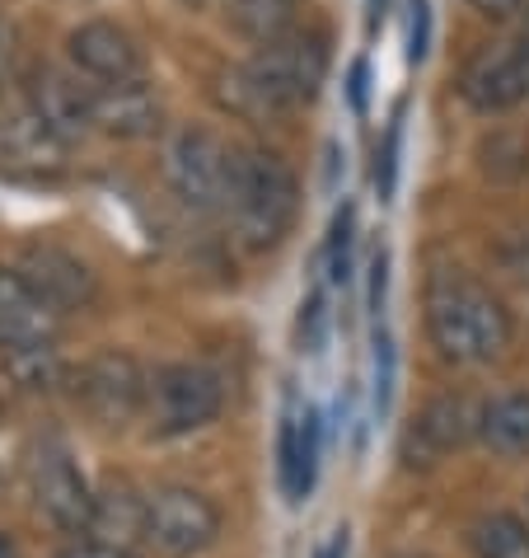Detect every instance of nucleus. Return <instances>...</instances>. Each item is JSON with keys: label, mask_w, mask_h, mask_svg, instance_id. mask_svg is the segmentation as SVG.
Masks as SVG:
<instances>
[{"label": "nucleus", "mask_w": 529, "mask_h": 558, "mask_svg": "<svg viewBox=\"0 0 529 558\" xmlns=\"http://www.w3.org/2000/svg\"><path fill=\"white\" fill-rule=\"evenodd\" d=\"M478 432V413L464 395H441L431 399V404L417 413V423L408 427V437H403V460L408 464H441L450 451H459L464 441H469Z\"/></svg>", "instance_id": "obj_14"}, {"label": "nucleus", "mask_w": 529, "mask_h": 558, "mask_svg": "<svg viewBox=\"0 0 529 558\" xmlns=\"http://www.w3.org/2000/svg\"><path fill=\"white\" fill-rule=\"evenodd\" d=\"M75 558H136L132 549H108V545H95V549H81Z\"/></svg>", "instance_id": "obj_30"}, {"label": "nucleus", "mask_w": 529, "mask_h": 558, "mask_svg": "<svg viewBox=\"0 0 529 558\" xmlns=\"http://www.w3.org/2000/svg\"><path fill=\"white\" fill-rule=\"evenodd\" d=\"M394 390H398V352L389 329H376V413L380 417L394 409Z\"/></svg>", "instance_id": "obj_22"}, {"label": "nucleus", "mask_w": 529, "mask_h": 558, "mask_svg": "<svg viewBox=\"0 0 529 558\" xmlns=\"http://www.w3.org/2000/svg\"><path fill=\"white\" fill-rule=\"evenodd\" d=\"M398 155H403V108H394V118H389V128H384V142L376 150V189L384 203L398 189Z\"/></svg>", "instance_id": "obj_21"}, {"label": "nucleus", "mask_w": 529, "mask_h": 558, "mask_svg": "<svg viewBox=\"0 0 529 558\" xmlns=\"http://www.w3.org/2000/svg\"><path fill=\"white\" fill-rule=\"evenodd\" d=\"M464 5H473L482 14H520L529 10V0H464Z\"/></svg>", "instance_id": "obj_28"}, {"label": "nucleus", "mask_w": 529, "mask_h": 558, "mask_svg": "<svg viewBox=\"0 0 529 558\" xmlns=\"http://www.w3.org/2000/svg\"><path fill=\"white\" fill-rule=\"evenodd\" d=\"M225 10H230V24L244 38H254L258 48L295 28V0H225Z\"/></svg>", "instance_id": "obj_19"}, {"label": "nucleus", "mask_w": 529, "mask_h": 558, "mask_svg": "<svg viewBox=\"0 0 529 558\" xmlns=\"http://www.w3.org/2000/svg\"><path fill=\"white\" fill-rule=\"evenodd\" d=\"M366 81H370V66L366 61H356L352 66V108L356 113H366Z\"/></svg>", "instance_id": "obj_29"}, {"label": "nucleus", "mask_w": 529, "mask_h": 558, "mask_svg": "<svg viewBox=\"0 0 529 558\" xmlns=\"http://www.w3.org/2000/svg\"><path fill=\"white\" fill-rule=\"evenodd\" d=\"M10 75H14V34L10 24H0V89L10 85Z\"/></svg>", "instance_id": "obj_27"}, {"label": "nucleus", "mask_w": 529, "mask_h": 558, "mask_svg": "<svg viewBox=\"0 0 529 558\" xmlns=\"http://www.w3.org/2000/svg\"><path fill=\"white\" fill-rule=\"evenodd\" d=\"M459 99L478 113H506L529 99V20L520 34L488 43L469 57V66L459 71Z\"/></svg>", "instance_id": "obj_8"}, {"label": "nucleus", "mask_w": 529, "mask_h": 558, "mask_svg": "<svg viewBox=\"0 0 529 558\" xmlns=\"http://www.w3.org/2000/svg\"><path fill=\"white\" fill-rule=\"evenodd\" d=\"M66 61L89 85H118V81H142L146 75L142 43L113 20H89L81 28H71Z\"/></svg>", "instance_id": "obj_10"}, {"label": "nucleus", "mask_w": 529, "mask_h": 558, "mask_svg": "<svg viewBox=\"0 0 529 558\" xmlns=\"http://www.w3.org/2000/svg\"><path fill=\"white\" fill-rule=\"evenodd\" d=\"M225 390L221 376L197 362H169L150 376L146 390V417L155 437H188V432H201L221 417Z\"/></svg>", "instance_id": "obj_5"}, {"label": "nucleus", "mask_w": 529, "mask_h": 558, "mask_svg": "<svg viewBox=\"0 0 529 558\" xmlns=\"http://www.w3.org/2000/svg\"><path fill=\"white\" fill-rule=\"evenodd\" d=\"M57 324H61V315L20 272L0 268V362L57 348Z\"/></svg>", "instance_id": "obj_12"}, {"label": "nucleus", "mask_w": 529, "mask_h": 558, "mask_svg": "<svg viewBox=\"0 0 529 558\" xmlns=\"http://www.w3.org/2000/svg\"><path fill=\"white\" fill-rule=\"evenodd\" d=\"M478 437L496 456H529V395L510 390L496 395L478 413Z\"/></svg>", "instance_id": "obj_18"}, {"label": "nucleus", "mask_w": 529, "mask_h": 558, "mask_svg": "<svg viewBox=\"0 0 529 558\" xmlns=\"http://www.w3.org/2000/svg\"><path fill=\"white\" fill-rule=\"evenodd\" d=\"M221 535V511L207 493L188 484H164L146 493V545L160 549L164 558H193L216 545Z\"/></svg>", "instance_id": "obj_7"}, {"label": "nucleus", "mask_w": 529, "mask_h": 558, "mask_svg": "<svg viewBox=\"0 0 529 558\" xmlns=\"http://www.w3.org/2000/svg\"><path fill=\"white\" fill-rule=\"evenodd\" d=\"M146 390H150V376L136 366V356L118 348L89 356L81 366V376H75V399L103 427H122L136 413H146Z\"/></svg>", "instance_id": "obj_9"}, {"label": "nucleus", "mask_w": 529, "mask_h": 558, "mask_svg": "<svg viewBox=\"0 0 529 558\" xmlns=\"http://www.w3.org/2000/svg\"><path fill=\"white\" fill-rule=\"evenodd\" d=\"M384 287H389V254L376 250V258H370V315L384 310Z\"/></svg>", "instance_id": "obj_26"}, {"label": "nucleus", "mask_w": 529, "mask_h": 558, "mask_svg": "<svg viewBox=\"0 0 529 558\" xmlns=\"http://www.w3.org/2000/svg\"><path fill=\"white\" fill-rule=\"evenodd\" d=\"M14 272H20L24 282L57 310V315L89 310V305H95V296H99L95 268H89L81 254L61 250V244H48V240L24 244V258H20V268H14Z\"/></svg>", "instance_id": "obj_11"}, {"label": "nucleus", "mask_w": 529, "mask_h": 558, "mask_svg": "<svg viewBox=\"0 0 529 558\" xmlns=\"http://www.w3.org/2000/svg\"><path fill=\"white\" fill-rule=\"evenodd\" d=\"M427 333L431 348L455 366H482L510 343L506 305L459 263H435L427 277Z\"/></svg>", "instance_id": "obj_2"}, {"label": "nucleus", "mask_w": 529, "mask_h": 558, "mask_svg": "<svg viewBox=\"0 0 529 558\" xmlns=\"http://www.w3.org/2000/svg\"><path fill=\"white\" fill-rule=\"evenodd\" d=\"M352 230H356V207L342 203V211L333 216V235H329V277L333 282H347L352 277Z\"/></svg>", "instance_id": "obj_23"}, {"label": "nucleus", "mask_w": 529, "mask_h": 558, "mask_svg": "<svg viewBox=\"0 0 529 558\" xmlns=\"http://www.w3.org/2000/svg\"><path fill=\"white\" fill-rule=\"evenodd\" d=\"M0 558H20V549H14L10 535H0Z\"/></svg>", "instance_id": "obj_32"}, {"label": "nucleus", "mask_w": 529, "mask_h": 558, "mask_svg": "<svg viewBox=\"0 0 529 558\" xmlns=\"http://www.w3.org/2000/svg\"><path fill=\"white\" fill-rule=\"evenodd\" d=\"M66 150L71 146L52 128H42L28 108L0 122V169L14 179H57L66 169Z\"/></svg>", "instance_id": "obj_17"}, {"label": "nucleus", "mask_w": 529, "mask_h": 558, "mask_svg": "<svg viewBox=\"0 0 529 558\" xmlns=\"http://www.w3.org/2000/svg\"><path fill=\"white\" fill-rule=\"evenodd\" d=\"M89 113H95V132L136 142V136H150L155 128H160L164 104H160V89L142 75V81L89 85Z\"/></svg>", "instance_id": "obj_15"}, {"label": "nucleus", "mask_w": 529, "mask_h": 558, "mask_svg": "<svg viewBox=\"0 0 529 558\" xmlns=\"http://www.w3.org/2000/svg\"><path fill=\"white\" fill-rule=\"evenodd\" d=\"M28 113L42 128H52L61 142H81L85 132H95V113H89V81H81L75 71L42 66L28 81Z\"/></svg>", "instance_id": "obj_13"}, {"label": "nucleus", "mask_w": 529, "mask_h": 558, "mask_svg": "<svg viewBox=\"0 0 529 558\" xmlns=\"http://www.w3.org/2000/svg\"><path fill=\"white\" fill-rule=\"evenodd\" d=\"M323 81H329V38L319 28H291L254 48L248 61L221 71L216 99L244 122H276L315 104Z\"/></svg>", "instance_id": "obj_1"}, {"label": "nucleus", "mask_w": 529, "mask_h": 558, "mask_svg": "<svg viewBox=\"0 0 529 558\" xmlns=\"http://www.w3.org/2000/svg\"><path fill=\"white\" fill-rule=\"evenodd\" d=\"M24 474H28V493H34L42 517L71 535H89V525H95V488L75 470L66 446L57 437H38L24 456Z\"/></svg>", "instance_id": "obj_6"}, {"label": "nucleus", "mask_w": 529, "mask_h": 558, "mask_svg": "<svg viewBox=\"0 0 529 558\" xmlns=\"http://www.w3.org/2000/svg\"><path fill=\"white\" fill-rule=\"evenodd\" d=\"M183 5H193V10H201V5H216V0H183Z\"/></svg>", "instance_id": "obj_33"}, {"label": "nucleus", "mask_w": 529, "mask_h": 558, "mask_svg": "<svg viewBox=\"0 0 529 558\" xmlns=\"http://www.w3.org/2000/svg\"><path fill=\"white\" fill-rule=\"evenodd\" d=\"M473 554L478 558H529V525L510 511H488L473 525Z\"/></svg>", "instance_id": "obj_20"}, {"label": "nucleus", "mask_w": 529, "mask_h": 558, "mask_svg": "<svg viewBox=\"0 0 529 558\" xmlns=\"http://www.w3.org/2000/svg\"><path fill=\"white\" fill-rule=\"evenodd\" d=\"M319 558H347V535H342V531H337V535L329 539V545H323V549H319Z\"/></svg>", "instance_id": "obj_31"}, {"label": "nucleus", "mask_w": 529, "mask_h": 558, "mask_svg": "<svg viewBox=\"0 0 529 558\" xmlns=\"http://www.w3.org/2000/svg\"><path fill=\"white\" fill-rule=\"evenodd\" d=\"M319 451H323V427L315 409L286 404L282 413V432H276V478H282V493L291 507H300L315 488L319 474Z\"/></svg>", "instance_id": "obj_16"}, {"label": "nucleus", "mask_w": 529, "mask_h": 558, "mask_svg": "<svg viewBox=\"0 0 529 558\" xmlns=\"http://www.w3.org/2000/svg\"><path fill=\"white\" fill-rule=\"evenodd\" d=\"M300 211V183H295L291 165L268 146H235V174H230L225 216L235 240L248 254L276 250Z\"/></svg>", "instance_id": "obj_3"}, {"label": "nucleus", "mask_w": 529, "mask_h": 558, "mask_svg": "<svg viewBox=\"0 0 529 558\" xmlns=\"http://www.w3.org/2000/svg\"><path fill=\"white\" fill-rule=\"evenodd\" d=\"M431 52V0H413V20H408V61L422 66Z\"/></svg>", "instance_id": "obj_24"}, {"label": "nucleus", "mask_w": 529, "mask_h": 558, "mask_svg": "<svg viewBox=\"0 0 529 558\" xmlns=\"http://www.w3.org/2000/svg\"><path fill=\"white\" fill-rule=\"evenodd\" d=\"M230 174H235V146L221 142L211 128H179L164 146V179L174 197L197 216L225 211Z\"/></svg>", "instance_id": "obj_4"}, {"label": "nucleus", "mask_w": 529, "mask_h": 558, "mask_svg": "<svg viewBox=\"0 0 529 558\" xmlns=\"http://www.w3.org/2000/svg\"><path fill=\"white\" fill-rule=\"evenodd\" d=\"M323 319H329V310H323V296L315 291L309 305H305V315H300V333H305V348L309 352H319V343H323Z\"/></svg>", "instance_id": "obj_25"}]
</instances>
